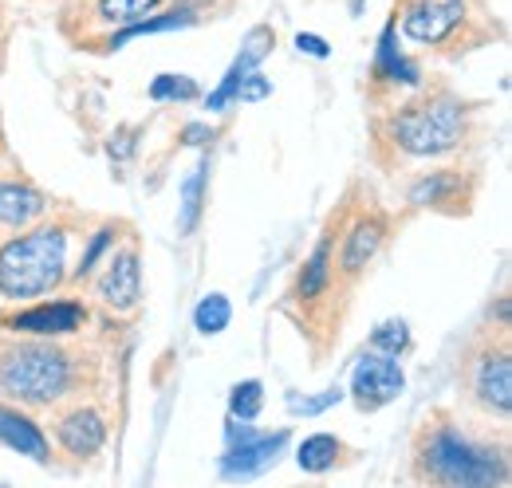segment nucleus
I'll use <instances>...</instances> for the list:
<instances>
[{
    "instance_id": "1",
    "label": "nucleus",
    "mask_w": 512,
    "mask_h": 488,
    "mask_svg": "<svg viewBox=\"0 0 512 488\" xmlns=\"http://www.w3.org/2000/svg\"><path fill=\"white\" fill-rule=\"evenodd\" d=\"M469 130L473 103L446 83H422L414 99L398 103L390 115L375 122L379 146H390L394 158H449L469 142Z\"/></svg>"
},
{
    "instance_id": "2",
    "label": "nucleus",
    "mask_w": 512,
    "mask_h": 488,
    "mask_svg": "<svg viewBox=\"0 0 512 488\" xmlns=\"http://www.w3.org/2000/svg\"><path fill=\"white\" fill-rule=\"evenodd\" d=\"M414 477L430 488H505V449L469 437L449 418H430L414 441Z\"/></svg>"
},
{
    "instance_id": "3",
    "label": "nucleus",
    "mask_w": 512,
    "mask_h": 488,
    "mask_svg": "<svg viewBox=\"0 0 512 488\" xmlns=\"http://www.w3.org/2000/svg\"><path fill=\"white\" fill-rule=\"evenodd\" d=\"M87 359L67 351L60 339H8L0 343V394L28 410H52L67 402L79 382Z\"/></svg>"
},
{
    "instance_id": "4",
    "label": "nucleus",
    "mask_w": 512,
    "mask_h": 488,
    "mask_svg": "<svg viewBox=\"0 0 512 488\" xmlns=\"http://www.w3.org/2000/svg\"><path fill=\"white\" fill-rule=\"evenodd\" d=\"M394 32L438 56H461L497 36L485 0H394Z\"/></svg>"
},
{
    "instance_id": "5",
    "label": "nucleus",
    "mask_w": 512,
    "mask_h": 488,
    "mask_svg": "<svg viewBox=\"0 0 512 488\" xmlns=\"http://www.w3.org/2000/svg\"><path fill=\"white\" fill-rule=\"evenodd\" d=\"M67 244L71 229L64 221H44L8 237L0 244V296L16 304L52 296L67 280Z\"/></svg>"
},
{
    "instance_id": "6",
    "label": "nucleus",
    "mask_w": 512,
    "mask_h": 488,
    "mask_svg": "<svg viewBox=\"0 0 512 488\" xmlns=\"http://www.w3.org/2000/svg\"><path fill=\"white\" fill-rule=\"evenodd\" d=\"M461 386L473 406H481L493 418L512 414V351L509 335H485L461 363Z\"/></svg>"
},
{
    "instance_id": "7",
    "label": "nucleus",
    "mask_w": 512,
    "mask_h": 488,
    "mask_svg": "<svg viewBox=\"0 0 512 488\" xmlns=\"http://www.w3.org/2000/svg\"><path fill=\"white\" fill-rule=\"evenodd\" d=\"M229 445H225V457H221V477L225 481H253L264 469H272L280 461V453L288 449L292 433L288 429H276V433H260L253 426H237L229 422Z\"/></svg>"
},
{
    "instance_id": "8",
    "label": "nucleus",
    "mask_w": 512,
    "mask_h": 488,
    "mask_svg": "<svg viewBox=\"0 0 512 488\" xmlns=\"http://www.w3.org/2000/svg\"><path fill=\"white\" fill-rule=\"evenodd\" d=\"M170 0H71L64 8V20H79V44L83 48H95L103 36L111 32H123L130 24H142L150 20L154 12H162Z\"/></svg>"
},
{
    "instance_id": "9",
    "label": "nucleus",
    "mask_w": 512,
    "mask_h": 488,
    "mask_svg": "<svg viewBox=\"0 0 512 488\" xmlns=\"http://www.w3.org/2000/svg\"><path fill=\"white\" fill-rule=\"evenodd\" d=\"M386 237H390V217L383 209H363L347 221L339 248H335V280L339 284H355L363 280V272L375 264V256L383 252Z\"/></svg>"
},
{
    "instance_id": "10",
    "label": "nucleus",
    "mask_w": 512,
    "mask_h": 488,
    "mask_svg": "<svg viewBox=\"0 0 512 488\" xmlns=\"http://www.w3.org/2000/svg\"><path fill=\"white\" fill-rule=\"evenodd\" d=\"M473 197H477V174L453 170V166L426 170L406 189V201L414 209H430V213H446V217H465L473 209Z\"/></svg>"
},
{
    "instance_id": "11",
    "label": "nucleus",
    "mask_w": 512,
    "mask_h": 488,
    "mask_svg": "<svg viewBox=\"0 0 512 488\" xmlns=\"http://www.w3.org/2000/svg\"><path fill=\"white\" fill-rule=\"evenodd\" d=\"M402 390H406V374H402L398 359L367 351L351 370V402L359 414H379Z\"/></svg>"
},
{
    "instance_id": "12",
    "label": "nucleus",
    "mask_w": 512,
    "mask_h": 488,
    "mask_svg": "<svg viewBox=\"0 0 512 488\" xmlns=\"http://www.w3.org/2000/svg\"><path fill=\"white\" fill-rule=\"evenodd\" d=\"M83 323H87L83 300H48V304L12 311L4 319V327L20 339H67V335L83 331Z\"/></svg>"
},
{
    "instance_id": "13",
    "label": "nucleus",
    "mask_w": 512,
    "mask_h": 488,
    "mask_svg": "<svg viewBox=\"0 0 512 488\" xmlns=\"http://www.w3.org/2000/svg\"><path fill=\"white\" fill-rule=\"evenodd\" d=\"M95 296L115 315H130L134 307L142 304V268H138V248L134 244L119 248L103 264V272L95 276Z\"/></svg>"
},
{
    "instance_id": "14",
    "label": "nucleus",
    "mask_w": 512,
    "mask_h": 488,
    "mask_svg": "<svg viewBox=\"0 0 512 488\" xmlns=\"http://www.w3.org/2000/svg\"><path fill=\"white\" fill-rule=\"evenodd\" d=\"M367 83H371V91H418L426 83L418 60H410L398 48L394 20H386L383 36H379V52H375V67H371V79Z\"/></svg>"
},
{
    "instance_id": "15",
    "label": "nucleus",
    "mask_w": 512,
    "mask_h": 488,
    "mask_svg": "<svg viewBox=\"0 0 512 488\" xmlns=\"http://www.w3.org/2000/svg\"><path fill=\"white\" fill-rule=\"evenodd\" d=\"M272 48H276V32H272L268 24H256L253 32L245 36L241 56H237V60H233V67L225 71V79L217 83V91L205 99V103H209V111H225V107H233V103H237V87H241V79H249L256 67H260V60H264Z\"/></svg>"
},
{
    "instance_id": "16",
    "label": "nucleus",
    "mask_w": 512,
    "mask_h": 488,
    "mask_svg": "<svg viewBox=\"0 0 512 488\" xmlns=\"http://www.w3.org/2000/svg\"><path fill=\"white\" fill-rule=\"evenodd\" d=\"M56 441L71 457H95L107 445V418L95 406H71L56 418Z\"/></svg>"
},
{
    "instance_id": "17",
    "label": "nucleus",
    "mask_w": 512,
    "mask_h": 488,
    "mask_svg": "<svg viewBox=\"0 0 512 488\" xmlns=\"http://www.w3.org/2000/svg\"><path fill=\"white\" fill-rule=\"evenodd\" d=\"M335 284H339V280H335V229H327L320 237V244L312 248V256L300 264L292 300H300L304 307H316L323 296H331Z\"/></svg>"
},
{
    "instance_id": "18",
    "label": "nucleus",
    "mask_w": 512,
    "mask_h": 488,
    "mask_svg": "<svg viewBox=\"0 0 512 488\" xmlns=\"http://www.w3.org/2000/svg\"><path fill=\"white\" fill-rule=\"evenodd\" d=\"M48 197L24 178H4L0 182V229H32L48 213Z\"/></svg>"
},
{
    "instance_id": "19",
    "label": "nucleus",
    "mask_w": 512,
    "mask_h": 488,
    "mask_svg": "<svg viewBox=\"0 0 512 488\" xmlns=\"http://www.w3.org/2000/svg\"><path fill=\"white\" fill-rule=\"evenodd\" d=\"M0 445L16 449L20 457H32L40 465L52 461V449H48L44 429L36 426L32 414H24L20 406H0Z\"/></svg>"
},
{
    "instance_id": "20",
    "label": "nucleus",
    "mask_w": 512,
    "mask_h": 488,
    "mask_svg": "<svg viewBox=\"0 0 512 488\" xmlns=\"http://www.w3.org/2000/svg\"><path fill=\"white\" fill-rule=\"evenodd\" d=\"M347 445H343V437H335V433H312V437H304L300 441V449H296V465L304 469V473H312V477H320L327 469H335L339 461H347Z\"/></svg>"
},
{
    "instance_id": "21",
    "label": "nucleus",
    "mask_w": 512,
    "mask_h": 488,
    "mask_svg": "<svg viewBox=\"0 0 512 488\" xmlns=\"http://www.w3.org/2000/svg\"><path fill=\"white\" fill-rule=\"evenodd\" d=\"M119 233H123V225H119V221H107V225H99V229L91 233L87 248H83V256H79L75 272H67V280H71V284H83V280H91V276H95V268H99V260H107V252L115 248Z\"/></svg>"
},
{
    "instance_id": "22",
    "label": "nucleus",
    "mask_w": 512,
    "mask_h": 488,
    "mask_svg": "<svg viewBox=\"0 0 512 488\" xmlns=\"http://www.w3.org/2000/svg\"><path fill=\"white\" fill-rule=\"evenodd\" d=\"M229 319H233V304H229L225 292H209V296H201L197 307H193V327L201 335H221L229 327Z\"/></svg>"
},
{
    "instance_id": "23",
    "label": "nucleus",
    "mask_w": 512,
    "mask_h": 488,
    "mask_svg": "<svg viewBox=\"0 0 512 488\" xmlns=\"http://www.w3.org/2000/svg\"><path fill=\"white\" fill-rule=\"evenodd\" d=\"M260 410H264V382H260V378L237 382L233 394H229V414H233V422H245V426H249Z\"/></svg>"
},
{
    "instance_id": "24",
    "label": "nucleus",
    "mask_w": 512,
    "mask_h": 488,
    "mask_svg": "<svg viewBox=\"0 0 512 488\" xmlns=\"http://www.w3.org/2000/svg\"><path fill=\"white\" fill-rule=\"evenodd\" d=\"M371 351L375 355H386V359H398L410 351V327L406 319H386L371 331Z\"/></svg>"
},
{
    "instance_id": "25",
    "label": "nucleus",
    "mask_w": 512,
    "mask_h": 488,
    "mask_svg": "<svg viewBox=\"0 0 512 488\" xmlns=\"http://www.w3.org/2000/svg\"><path fill=\"white\" fill-rule=\"evenodd\" d=\"M201 205H205V162H201L190 178H186V185H182V217H178V233H193V229H197Z\"/></svg>"
},
{
    "instance_id": "26",
    "label": "nucleus",
    "mask_w": 512,
    "mask_h": 488,
    "mask_svg": "<svg viewBox=\"0 0 512 488\" xmlns=\"http://www.w3.org/2000/svg\"><path fill=\"white\" fill-rule=\"evenodd\" d=\"M201 95V87L193 83L190 75H158L150 83V99L154 103H193Z\"/></svg>"
},
{
    "instance_id": "27",
    "label": "nucleus",
    "mask_w": 512,
    "mask_h": 488,
    "mask_svg": "<svg viewBox=\"0 0 512 488\" xmlns=\"http://www.w3.org/2000/svg\"><path fill=\"white\" fill-rule=\"evenodd\" d=\"M343 402V390L339 386H331V390H323V394H316V398H288V414H304V418H316V414H323V410H331V406H339Z\"/></svg>"
},
{
    "instance_id": "28",
    "label": "nucleus",
    "mask_w": 512,
    "mask_h": 488,
    "mask_svg": "<svg viewBox=\"0 0 512 488\" xmlns=\"http://www.w3.org/2000/svg\"><path fill=\"white\" fill-rule=\"evenodd\" d=\"M268 95H272V79L260 75V71H253L249 79H241V87H237V103H260Z\"/></svg>"
},
{
    "instance_id": "29",
    "label": "nucleus",
    "mask_w": 512,
    "mask_h": 488,
    "mask_svg": "<svg viewBox=\"0 0 512 488\" xmlns=\"http://www.w3.org/2000/svg\"><path fill=\"white\" fill-rule=\"evenodd\" d=\"M296 52H300V56H312V60H327V56H331L327 40L316 36V32H300V36H296Z\"/></svg>"
},
{
    "instance_id": "30",
    "label": "nucleus",
    "mask_w": 512,
    "mask_h": 488,
    "mask_svg": "<svg viewBox=\"0 0 512 488\" xmlns=\"http://www.w3.org/2000/svg\"><path fill=\"white\" fill-rule=\"evenodd\" d=\"M182 142H190V146H205V142H213V126L190 122V126L182 130Z\"/></svg>"
},
{
    "instance_id": "31",
    "label": "nucleus",
    "mask_w": 512,
    "mask_h": 488,
    "mask_svg": "<svg viewBox=\"0 0 512 488\" xmlns=\"http://www.w3.org/2000/svg\"><path fill=\"white\" fill-rule=\"evenodd\" d=\"M130 138H134V130H119V134L111 138V146H107L111 158H130V154H134V142H130Z\"/></svg>"
},
{
    "instance_id": "32",
    "label": "nucleus",
    "mask_w": 512,
    "mask_h": 488,
    "mask_svg": "<svg viewBox=\"0 0 512 488\" xmlns=\"http://www.w3.org/2000/svg\"><path fill=\"white\" fill-rule=\"evenodd\" d=\"M363 4H367V0H347V8H351V16H359V12H363Z\"/></svg>"
},
{
    "instance_id": "33",
    "label": "nucleus",
    "mask_w": 512,
    "mask_h": 488,
    "mask_svg": "<svg viewBox=\"0 0 512 488\" xmlns=\"http://www.w3.org/2000/svg\"><path fill=\"white\" fill-rule=\"evenodd\" d=\"M0 488H8V485H0Z\"/></svg>"
}]
</instances>
